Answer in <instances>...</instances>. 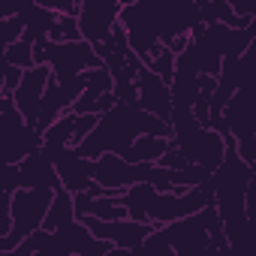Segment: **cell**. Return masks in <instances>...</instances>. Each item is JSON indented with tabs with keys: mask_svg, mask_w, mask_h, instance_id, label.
<instances>
[{
	"mask_svg": "<svg viewBox=\"0 0 256 256\" xmlns=\"http://www.w3.org/2000/svg\"><path fill=\"white\" fill-rule=\"evenodd\" d=\"M139 136H160L169 139V124L157 120L154 114L142 112L139 106H120L114 102L106 114L96 118V126L76 145L72 151L84 160H96L102 154H124Z\"/></svg>",
	"mask_w": 256,
	"mask_h": 256,
	"instance_id": "obj_1",
	"label": "cell"
},
{
	"mask_svg": "<svg viewBox=\"0 0 256 256\" xmlns=\"http://www.w3.org/2000/svg\"><path fill=\"white\" fill-rule=\"evenodd\" d=\"M34 64L36 66H48L52 82H72L78 76H84L88 70L102 66L96 52L84 42H48V40H36L34 42Z\"/></svg>",
	"mask_w": 256,
	"mask_h": 256,
	"instance_id": "obj_2",
	"label": "cell"
},
{
	"mask_svg": "<svg viewBox=\"0 0 256 256\" xmlns=\"http://www.w3.org/2000/svg\"><path fill=\"white\" fill-rule=\"evenodd\" d=\"M52 196H54V190H16L10 196L12 229H10V235L0 238V253L16 250L28 235L42 229V220H46V211L52 205Z\"/></svg>",
	"mask_w": 256,
	"mask_h": 256,
	"instance_id": "obj_3",
	"label": "cell"
},
{
	"mask_svg": "<svg viewBox=\"0 0 256 256\" xmlns=\"http://www.w3.org/2000/svg\"><path fill=\"white\" fill-rule=\"evenodd\" d=\"M214 226H220V217H217L214 205H208V208H202L184 220H175L169 226H160V229L175 256H208Z\"/></svg>",
	"mask_w": 256,
	"mask_h": 256,
	"instance_id": "obj_4",
	"label": "cell"
},
{
	"mask_svg": "<svg viewBox=\"0 0 256 256\" xmlns=\"http://www.w3.org/2000/svg\"><path fill=\"white\" fill-rule=\"evenodd\" d=\"M40 148V133L16 112L6 100L0 106V166H18L28 154Z\"/></svg>",
	"mask_w": 256,
	"mask_h": 256,
	"instance_id": "obj_5",
	"label": "cell"
},
{
	"mask_svg": "<svg viewBox=\"0 0 256 256\" xmlns=\"http://www.w3.org/2000/svg\"><path fill=\"white\" fill-rule=\"evenodd\" d=\"M118 28L124 30L126 36V46H130V52L148 64L163 46H160V36L154 30V22L145 10V0H124L120 4V12H118Z\"/></svg>",
	"mask_w": 256,
	"mask_h": 256,
	"instance_id": "obj_6",
	"label": "cell"
},
{
	"mask_svg": "<svg viewBox=\"0 0 256 256\" xmlns=\"http://www.w3.org/2000/svg\"><path fill=\"white\" fill-rule=\"evenodd\" d=\"M120 4L124 0H78L76 24H78V36L90 48H100L112 36V30L118 24Z\"/></svg>",
	"mask_w": 256,
	"mask_h": 256,
	"instance_id": "obj_7",
	"label": "cell"
},
{
	"mask_svg": "<svg viewBox=\"0 0 256 256\" xmlns=\"http://www.w3.org/2000/svg\"><path fill=\"white\" fill-rule=\"evenodd\" d=\"M78 223H84L88 232H90L96 241L108 244L112 250H130V247L142 244V241L154 232V226L136 223V220H130V217H126V220H94V217H84V220H78Z\"/></svg>",
	"mask_w": 256,
	"mask_h": 256,
	"instance_id": "obj_8",
	"label": "cell"
},
{
	"mask_svg": "<svg viewBox=\"0 0 256 256\" xmlns=\"http://www.w3.org/2000/svg\"><path fill=\"white\" fill-rule=\"evenodd\" d=\"M82 90H84V76H78L72 82H48V88L42 94V102H40V114L34 120V130L42 136L58 118H64L72 108V102L82 96Z\"/></svg>",
	"mask_w": 256,
	"mask_h": 256,
	"instance_id": "obj_9",
	"label": "cell"
},
{
	"mask_svg": "<svg viewBox=\"0 0 256 256\" xmlns=\"http://www.w3.org/2000/svg\"><path fill=\"white\" fill-rule=\"evenodd\" d=\"M48 82H52L48 66H30V70L22 72V78H18L12 96H10V102L16 106V112H18V114L24 118V124H30V126H34V120H36V114H40V102H42V94H46Z\"/></svg>",
	"mask_w": 256,
	"mask_h": 256,
	"instance_id": "obj_10",
	"label": "cell"
},
{
	"mask_svg": "<svg viewBox=\"0 0 256 256\" xmlns=\"http://www.w3.org/2000/svg\"><path fill=\"white\" fill-rule=\"evenodd\" d=\"M136 106L148 114H154L157 120L169 124V114H172V94H169V84L163 78H157L145 64L139 66L136 72Z\"/></svg>",
	"mask_w": 256,
	"mask_h": 256,
	"instance_id": "obj_11",
	"label": "cell"
},
{
	"mask_svg": "<svg viewBox=\"0 0 256 256\" xmlns=\"http://www.w3.org/2000/svg\"><path fill=\"white\" fill-rule=\"evenodd\" d=\"M52 166H54V175H58L60 190H66V193H72V196L84 193V190L94 184V178H90L94 160L78 157L72 148H64L60 154H54V157H52Z\"/></svg>",
	"mask_w": 256,
	"mask_h": 256,
	"instance_id": "obj_12",
	"label": "cell"
},
{
	"mask_svg": "<svg viewBox=\"0 0 256 256\" xmlns=\"http://www.w3.org/2000/svg\"><path fill=\"white\" fill-rule=\"evenodd\" d=\"M18 178H22V190H60L54 166L40 148L18 163Z\"/></svg>",
	"mask_w": 256,
	"mask_h": 256,
	"instance_id": "obj_13",
	"label": "cell"
},
{
	"mask_svg": "<svg viewBox=\"0 0 256 256\" xmlns=\"http://www.w3.org/2000/svg\"><path fill=\"white\" fill-rule=\"evenodd\" d=\"M72 208H76V220H84V217H94V220H126V211L118 202V196L78 193V196H72Z\"/></svg>",
	"mask_w": 256,
	"mask_h": 256,
	"instance_id": "obj_14",
	"label": "cell"
},
{
	"mask_svg": "<svg viewBox=\"0 0 256 256\" xmlns=\"http://www.w3.org/2000/svg\"><path fill=\"white\" fill-rule=\"evenodd\" d=\"M169 139H160V136H139L130 148H126L120 157L126 163H139V166H157L160 157L169 151Z\"/></svg>",
	"mask_w": 256,
	"mask_h": 256,
	"instance_id": "obj_15",
	"label": "cell"
},
{
	"mask_svg": "<svg viewBox=\"0 0 256 256\" xmlns=\"http://www.w3.org/2000/svg\"><path fill=\"white\" fill-rule=\"evenodd\" d=\"M76 223V208H72V193L66 190H54L52 196V205L46 211V220H42V229L46 232H54V229H64Z\"/></svg>",
	"mask_w": 256,
	"mask_h": 256,
	"instance_id": "obj_16",
	"label": "cell"
},
{
	"mask_svg": "<svg viewBox=\"0 0 256 256\" xmlns=\"http://www.w3.org/2000/svg\"><path fill=\"white\" fill-rule=\"evenodd\" d=\"M106 256H175V253H172V247H169L163 229H154L142 244H136V247H130V250H108Z\"/></svg>",
	"mask_w": 256,
	"mask_h": 256,
	"instance_id": "obj_17",
	"label": "cell"
},
{
	"mask_svg": "<svg viewBox=\"0 0 256 256\" xmlns=\"http://www.w3.org/2000/svg\"><path fill=\"white\" fill-rule=\"evenodd\" d=\"M112 84H114V82H112V76H108L106 66L88 70V72H84V90H82V96H78L76 102H94V100L112 94Z\"/></svg>",
	"mask_w": 256,
	"mask_h": 256,
	"instance_id": "obj_18",
	"label": "cell"
},
{
	"mask_svg": "<svg viewBox=\"0 0 256 256\" xmlns=\"http://www.w3.org/2000/svg\"><path fill=\"white\" fill-rule=\"evenodd\" d=\"M0 60H4L6 66H16V70H30V66H36L34 64V42H28V40H18V42H12L10 48H4V54H0Z\"/></svg>",
	"mask_w": 256,
	"mask_h": 256,
	"instance_id": "obj_19",
	"label": "cell"
},
{
	"mask_svg": "<svg viewBox=\"0 0 256 256\" xmlns=\"http://www.w3.org/2000/svg\"><path fill=\"white\" fill-rule=\"evenodd\" d=\"M76 40H82L76 16H58L52 30H48V42H76Z\"/></svg>",
	"mask_w": 256,
	"mask_h": 256,
	"instance_id": "obj_20",
	"label": "cell"
},
{
	"mask_svg": "<svg viewBox=\"0 0 256 256\" xmlns=\"http://www.w3.org/2000/svg\"><path fill=\"white\" fill-rule=\"evenodd\" d=\"M145 66H148L157 78H163V82L169 84V82H172V72H175V54H172L169 48H160V52H157Z\"/></svg>",
	"mask_w": 256,
	"mask_h": 256,
	"instance_id": "obj_21",
	"label": "cell"
},
{
	"mask_svg": "<svg viewBox=\"0 0 256 256\" xmlns=\"http://www.w3.org/2000/svg\"><path fill=\"white\" fill-rule=\"evenodd\" d=\"M22 190V178H18V166H0V193H16Z\"/></svg>",
	"mask_w": 256,
	"mask_h": 256,
	"instance_id": "obj_22",
	"label": "cell"
},
{
	"mask_svg": "<svg viewBox=\"0 0 256 256\" xmlns=\"http://www.w3.org/2000/svg\"><path fill=\"white\" fill-rule=\"evenodd\" d=\"M160 169H169V172H181V169H187L190 163L184 160V154L178 151V148H169L163 157H160V163H157Z\"/></svg>",
	"mask_w": 256,
	"mask_h": 256,
	"instance_id": "obj_23",
	"label": "cell"
},
{
	"mask_svg": "<svg viewBox=\"0 0 256 256\" xmlns=\"http://www.w3.org/2000/svg\"><path fill=\"white\" fill-rule=\"evenodd\" d=\"M12 220H10V193H0V238L10 235Z\"/></svg>",
	"mask_w": 256,
	"mask_h": 256,
	"instance_id": "obj_24",
	"label": "cell"
}]
</instances>
